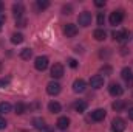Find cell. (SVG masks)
<instances>
[{
  "instance_id": "29",
  "label": "cell",
  "mask_w": 133,
  "mask_h": 132,
  "mask_svg": "<svg viewBox=\"0 0 133 132\" xmlns=\"http://www.w3.org/2000/svg\"><path fill=\"white\" fill-rule=\"evenodd\" d=\"M101 73H104L105 76H108V75H111V67L110 65H104L101 68Z\"/></svg>"
},
{
  "instance_id": "38",
  "label": "cell",
  "mask_w": 133,
  "mask_h": 132,
  "mask_svg": "<svg viewBox=\"0 0 133 132\" xmlns=\"http://www.w3.org/2000/svg\"><path fill=\"white\" fill-rule=\"evenodd\" d=\"M0 31H2V25H0Z\"/></svg>"
},
{
  "instance_id": "6",
  "label": "cell",
  "mask_w": 133,
  "mask_h": 132,
  "mask_svg": "<svg viewBox=\"0 0 133 132\" xmlns=\"http://www.w3.org/2000/svg\"><path fill=\"white\" fill-rule=\"evenodd\" d=\"M61 84L59 82H56V81H51V82H48L46 84V93L48 95H51V97H54V95H59L61 93Z\"/></svg>"
},
{
  "instance_id": "18",
  "label": "cell",
  "mask_w": 133,
  "mask_h": 132,
  "mask_svg": "<svg viewBox=\"0 0 133 132\" xmlns=\"http://www.w3.org/2000/svg\"><path fill=\"white\" fill-rule=\"evenodd\" d=\"M93 37H95L96 40H105V39H107V33H105L104 28H98V30H95Z\"/></svg>"
},
{
  "instance_id": "32",
  "label": "cell",
  "mask_w": 133,
  "mask_h": 132,
  "mask_svg": "<svg viewBox=\"0 0 133 132\" xmlns=\"http://www.w3.org/2000/svg\"><path fill=\"white\" fill-rule=\"evenodd\" d=\"M8 84H9V78H6V79H0V89L6 87Z\"/></svg>"
},
{
  "instance_id": "10",
  "label": "cell",
  "mask_w": 133,
  "mask_h": 132,
  "mask_svg": "<svg viewBox=\"0 0 133 132\" xmlns=\"http://www.w3.org/2000/svg\"><path fill=\"white\" fill-rule=\"evenodd\" d=\"M85 89H87V84H85L84 79H81V78L74 79V82H73V90H74L76 93H84Z\"/></svg>"
},
{
  "instance_id": "28",
  "label": "cell",
  "mask_w": 133,
  "mask_h": 132,
  "mask_svg": "<svg viewBox=\"0 0 133 132\" xmlns=\"http://www.w3.org/2000/svg\"><path fill=\"white\" fill-rule=\"evenodd\" d=\"M99 56L101 58H108L110 56V48H101Z\"/></svg>"
},
{
  "instance_id": "31",
  "label": "cell",
  "mask_w": 133,
  "mask_h": 132,
  "mask_svg": "<svg viewBox=\"0 0 133 132\" xmlns=\"http://www.w3.org/2000/svg\"><path fill=\"white\" fill-rule=\"evenodd\" d=\"M68 65L71 67V68H76V67H77V61L71 58V59H68Z\"/></svg>"
},
{
  "instance_id": "12",
  "label": "cell",
  "mask_w": 133,
  "mask_h": 132,
  "mask_svg": "<svg viewBox=\"0 0 133 132\" xmlns=\"http://www.w3.org/2000/svg\"><path fill=\"white\" fill-rule=\"evenodd\" d=\"M90 86L93 89H101L104 86V76L102 75H95L90 78Z\"/></svg>"
},
{
  "instance_id": "3",
  "label": "cell",
  "mask_w": 133,
  "mask_h": 132,
  "mask_svg": "<svg viewBox=\"0 0 133 132\" xmlns=\"http://www.w3.org/2000/svg\"><path fill=\"white\" fill-rule=\"evenodd\" d=\"M48 62H50V61H48L46 56H37L36 61H34V67H36V70L43 71V70L48 68Z\"/></svg>"
},
{
  "instance_id": "2",
  "label": "cell",
  "mask_w": 133,
  "mask_h": 132,
  "mask_svg": "<svg viewBox=\"0 0 133 132\" xmlns=\"http://www.w3.org/2000/svg\"><path fill=\"white\" fill-rule=\"evenodd\" d=\"M110 25H119L122 20H124V11L122 9H116L110 14Z\"/></svg>"
},
{
  "instance_id": "23",
  "label": "cell",
  "mask_w": 133,
  "mask_h": 132,
  "mask_svg": "<svg viewBox=\"0 0 133 132\" xmlns=\"http://www.w3.org/2000/svg\"><path fill=\"white\" fill-rule=\"evenodd\" d=\"M11 109H12V106H11L9 103H6V101L0 103V113H9Z\"/></svg>"
},
{
  "instance_id": "30",
  "label": "cell",
  "mask_w": 133,
  "mask_h": 132,
  "mask_svg": "<svg viewBox=\"0 0 133 132\" xmlns=\"http://www.w3.org/2000/svg\"><path fill=\"white\" fill-rule=\"evenodd\" d=\"M105 23V16H104V13H99L98 14V25H104Z\"/></svg>"
},
{
  "instance_id": "11",
  "label": "cell",
  "mask_w": 133,
  "mask_h": 132,
  "mask_svg": "<svg viewBox=\"0 0 133 132\" xmlns=\"http://www.w3.org/2000/svg\"><path fill=\"white\" fill-rule=\"evenodd\" d=\"M105 117H107V112H105V109H95V110L91 112V120H93V121H96V123L102 121Z\"/></svg>"
},
{
  "instance_id": "1",
  "label": "cell",
  "mask_w": 133,
  "mask_h": 132,
  "mask_svg": "<svg viewBox=\"0 0 133 132\" xmlns=\"http://www.w3.org/2000/svg\"><path fill=\"white\" fill-rule=\"evenodd\" d=\"M91 20H93V17H91V13H88V11H82V13L77 16V23H79L81 27H84V28L90 27V25H91Z\"/></svg>"
},
{
  "instance_id": "19",
  "label": "cell",
  "mask_w": 133,
  "mask_h": 132,
  "mask_svg": "<svg viewBox=\"0 0 133 132\" xmlns=\"http://www.w3.org/2000/svg\"><path fill=\"white\" fill-rule=\"evenodd\" d=\"M74 110H76L77 113L85 112V110H87V103H85V101H77V103L74 104Z\"/></svg>"
},
{
  "instance_id": "7",
  "label": "cell",
  "mask_w": 133,
  "mask_h": 132,
  "mask_svg": "<svg viewBox=\"0 0 133 132\" xmlns=\"http://www.w3.org/2000/svg\"><path fill=\"white\" fill-rule=\"evenodd\" d=\"M108 92H110L111 97H121V95L124 93V89H122V86L118 84V82H110V86H108Z\"/></svg>"
},
{
  "instance_id": "34",
  "label": "cell",
  "mask_w": 133,
  "mask_h": 132,
  "mask_svg": "<svg viewBox=\"0 0 133 132\" xmlns=\"http://www.w3.org/2000/svg\"><path fill=\"white\" fill-rule=\"evenodd\" d=\"M95 5H96L98 8H102V6H105V0H96Z\"/></svg>"
},
{
  "instance_id": "14",
  "label": "cell",
  "mask_w": 133,
  "mask_h": 132,
  "mask_svg": "<svg viewBox=\"0 0 133 132\" xmlns=\"http://www.w3.org/2000/svg\"><path fill=\"white\" fill-rule=\"evenodd\" d=\"M23 13H25V6L22 3H14L12 5V14L16 17V20L20 19V17H23Z\"/></svg>"
},
{
  "instance_id": "15",
  "label": "cell",
  "mask_w": 133,
  "mask_h": 132,
  "mask_svg": "<svg viewBox=\"0 0 133 132\" xmlns=\"http://www.w3.org/2000/svg\"><path fill=\"white\" fill-rule=\"evenodd\" d=\"M70 118L68 117H61L59 120H57V123H56V126H57V129H61V131H65L68 129V126H70Z\"/></svg>"
},
{
  "instance_id": "5",
  "label": "cell",
  "mask_w": 133,
  "mask_h": 132,
  "mask_svg": "<svg viewBox=\"0 0 133 132\" xmlns=\"http://www.w3.org/2000/svg\"><path fill=\"white\" fill-rule=\"evenodd\" d=\"M113 39L118 42H127L130 39V31L129 30H119V31H113Z\"/></svg>"
},
{
  "instance_id": "37",
  "label": "cell",
  "mask_w": 133,
  "mask_h": 132,
  "mask_svg": "<svg viewBox=\"0 0 133 132\" xmlns=\"http://www.w3.org/2000/svg\"><path fill=\"white\" fill-rule=\"evenodd\" d=\"M3 8H5V5H3V2H0V13H3Z\"/></svg>"
},
{
  "instance_id": "35",
  "label": "cell",
  "mask_w": 133,
  "mask_h": 132,
  "mask_svg": "<svg viewBox=\"0 0 133 132\" xmlns=\"http://www.w3.org/2000/svg\"><path fill=\"white\" fill-rule=\"evenodd\" d=\"M5 20H6L5 13H0V25H3V23H5Z\"/></svg>"
},
{
  "instance_id": "9",
  "label": "cell",
  "mask_w": 133,
  "mask_h": 132,
  "mask_svg": "<svg viewBox=\"0 0 133 132\" xmlns=\"http://www.w3.org/2000/svg\"><path fill=\"white\" fill-rule=\"evenodd\" d=\"M51 76H53V79L62 78V76H64V65L59 64V62H56L54 65L51 67Z\"/></svg>"
},
{
  "instance_id": "24",
  "label": "cell",
  "mask_w": 133,
  "mask_h": 132,
  "mask_svg": "<svg viewBox=\"0 0 133 132\" xmlns=\"http://www.w3.org/2000/svg\"><path fill=\"white\" fill-rule=\"evenodd\" d=\"M31 56H33V50H31V48H23V50L20 51V58L25 59V61H28Z\"/></svg>"
},
{
  "instance_id": "16",
  "label": "cell",
  "mask_w": 133,
  "mask_h": 132,
  "mask_svg": "<svg viewBox=\"0 0 133 132\" xmlns=\"http://www.w3.org/2000/svg\"><path fill=\"white\" fill-rule=\"evenodd\" d=\"M111 107H113V110H116V112H122V110L127 107V103L122 101V99H116V101L111 104Z\"/></svg>"
},
{
  "instance_id": "17",
  "label": "cell",
  "mask_w": 133,
  "mask_h": 132,
  "mask_svg": "<svg viewBox=\"0 0 133 132\" xmlns=\"http://www.w3.org/2000/svg\"><path fill=\"white\" fill-rule=\"evenodd\" d=\"M48 110H50L51 113H59V112L62 110V106H61L57 101H51V103L48 104Z\"/></svg>"
},
{
  "instance_id": "36",
  "label": "cell",
  "mask_w": 133,
  "mask_h": 132,
  "mask_svg": "<svg viewBox=\"0 0 133 132\" xmlns=\"http://www.w3.org/2000/svg\"><path fill=\"white\" fill-rule=\"evenodd\" d=\"M127 113H129V118L133 121V107H130V109H129V112H127Z\"/></svg>"
},
{
  "instance_id": "8",
  "label": "cell",
  "mask_w": 133,
  "mask_h": 132,
  "mask_svg": "<svg viewBox=\"0 0 133 132\" xmlns=\"http://www.w3.org/2000/svg\"><path fill=\"white\" fill-rule=\"evenodd\" d=\"M111 131L113 132H124L125 131V121L122 120V118H115L113 121H111Z\"/></svg>"
},
{
  "instance_id": "4",
  "label": "cell",
  "mask_w": 133,
  "mask_h": 132,
  "mask_svg": "<svg viewBox=\"0 0 133 132\" xmlns=\"http://www.w3.org/2000/svg\"><path fill=\"white\" fill-rule=\"evenodd\" d=\"M121 76H122V79L127 82L129 87H133V71H132L130 67H124L122 71H121Z\"/></svg>"
},
{
  "instance_id": "22",
  "label": "cell",
  "mask_w": 133,
  "mask_h": 132,
  "mask_svg": "<svg viewBox=\"0 0 133 132\" xmlns=\"http://www.w3.org/2000/svg\"><path fill=\"white\" fill-rule=\"evenodd\" d=\"M23 39H25V37H23V34L22 33H14L12 36H11V42L16 44V45H17V44H22Z\"/></svg>"
},
{
  "instance_id": "20",
  "label": "cell",
  "mask_w": 133,
  "mask_h": 132,
  "mask_svg": "<svg viewBox=\"0 0 133 132\" xmlns=\"http://www.w3.org/2000/svg\"><path fill=\"white\" fill-rule=\"evenodd\" d=\"M14 110H16L17 115H22V113L26 112V104H25V103H17V104L14 106Z\"/></svg>"
},
{
  "instance_id": "21",
  "label": "cell",
  "mask_w": 133,
  "mask_h": 132,
  "mask_svg": "<svg viewBox=\"0 0 133 132\" xmlns=\"http://www.w3.org/2000/svg\"><path fill=\"white\" fill-rule=\"evenodd\" d=\"M33 124H34V128H36V129H45V120H43V118H40V117L34 118Z\"/></svg>"
},
{
  "instance_id": "26",
  "label": "cell",
  "mask_w": 133,
  "mask_h": 132,
  "mask_svg": "<svg viewBox=\"0 0 133 132\" xmlns=\"http://www.w3.org/2000/svg\"><path fill=\"white\" fill-rule=\"evenodd\" d=\"M26 23H28V20H26L25 17H20V19H17V20H16V25H17L19 28H25V27H26Z\"/></svg>"
},
{
  "instance_id": "27",
  "label": "cell",
  "mask_w": 133,
  "mask_h": 132,
  "mask_svg": "<svg viewBox=\"0 0 133 132\" xmlns=\"http://www.w3.org/2000/svg\"><path fill=\"white\" fill-rule=\"evenodd\" d=\"M73 13V6L71 5H64L62 6V14H71Z\"/></svg>"
},
{
  "instance_id": "25",
  "label": "cell",
  "mask_w": 133,
  "mask_h": 132,
  "mask_svg": "<svg viewBox=\"0 0 133 132\" xmlns=\"http://www.w3.org/2000/svg\"><path fill=\"white\" fill-rule=\"evenodd\" d=\"M36 6H37V9H42L43 11V9H46L50 6V2L48 0H37L36 2Z\"/></svg>"
},
{
  "instance_id": "13",
  "label": "cell",
  "mask_w": 133,
  "mask_h": 132,
  "mask_svg": "<svg viewBox=\"0 0 133 132\" xmlns=\"http://www.w3.org/2000/svg\"><path fill=\"white\" fill-rule=\"evenodd\" d=\"M64 34H65L66 37H74L77 34V27L74 23H66V25H64Z\"/></svg>"
},
{
  "instance_id": "33",
  "label": "cell",
  "mask_w": 133,
  "mask_h": 132,
  "mask_svg": "<svg viewBox=\"0 0 133 132\" xmlns=\"http://www.w3.org/2000/svg\"><path fill=\"white\" fill-rule=\"evenodd\" d=\"M6 124H8V123H6V120L0 117V131H2V129H5V128H6Z\"/></svg>"
}]
</instances>
